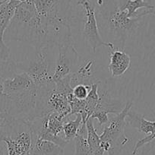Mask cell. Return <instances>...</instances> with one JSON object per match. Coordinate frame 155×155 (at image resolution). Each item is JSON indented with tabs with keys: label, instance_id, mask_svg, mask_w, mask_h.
<instances>
[{
	"label": "cell",
	"instance_id": "cell-14",
	"mask_svg": "<svg viewBox=\"0 0 155 155\" xmlns=\"http://www.w3.org/2000/svg\"><path fill=\"white\" fill-rule=\"evenodd\" d=\"M66 119H68V117L54 112L48 113L45 116L46 129L53 135L59 136L62 132L63 125Z\"/></svg>",
	"mask_w": 155,
	"mask_h": 155
},
{
	"label": "cell",
	"instance_id": "cell-23",
	"mask_svg": "<svg viewBox=\"0 0 155 155\" xmlns=\"http://www.w3.org/2000/svg\"><path fill=\"white\" fill-rule=\"evenodd\" d=\"M4 126H5V124H3V123H0V128L3 127Z\"/></svg>",
	"mask_w": 155,
	"mask_h": 155
},
{
	"label": "cell",
	"instance_id": "cell-22",
	"mask_svg": "<svg viewBox=\"0 0 155 155\" xmlns=\"http://www.w3.org/2000/svg\"><path fill=\"white\" fill-rule=\"evenodd\" d=\"M5 1H6V0H0V5H2V4L3 3V2H5Z\"/></svg>",
	"mask_w": 155,
	"mask_h": 155
},
{
	"label": "cell",
	"instance_id": "cell-18",
	"mask_svg": "<svg viewBox=\"0 0 155 155\" xmlns=\"http://www.w3.org/2000/svg\"><path fill=\"white\" fill-rule=\"evenodd\" d=\"M139 155H155V138L141 147Z\"/></svg>",
	"mask_w": 155,
	"mask_h": 155
},
{
	"label": "cell",
	"instance_id": "cell-16",
	"mask_svg": "<svg viewBox=\"0 0 155 155\" xmlns=\"http://www.w3.org/2000/svg\"><path fill=\"white\" fill-rule=\"evenodd\" d=\"M82 123L83 119L80 113L76 114L75 120H68L64 123L62 132L64 134V138L65 141L69 142L75 138Z\"/></svg>",
	"mask_w": 155,
	"mask_h": 155
},
{
	"label": "cell",
	"instance_id": "cell-8",
	"mask_svg": "<svg viewBox=\"0 0 155 155\" xmlns=\"http://www.w3.org/2000/svg\"><path fill=\"white\" fill-rule=\"evenodd\" d=\"M126 126H129L132 128L136 129L138 132H142L146 135L144 138L138 140L135 144L132 155H137L138 150L144 145L150 142L155 138V121L146 120L144 116L138 113L132 108L128 112L127 116L126 119Z\"/></svg>",
	"mask_w": 155,
	"mask_h": 155
},
{
	"label": "cell",
	"instance_id": "cell-2",
	"mask_svg": "<svg viewBox=\"0 0 155 155\" xmlns=\"http://www.w3.org/2000/svg\"><path fill=\"white\" fill-rule=\"evenodd\" d=\"M96 2L100 6V15L124 49L126 41L138 29L144 17L129 18L127 12L122 10L121 5L113 0L104 2L102 0H96Z\"/></svg>",
	"mask_w": 155,
	"mask_h": 155
},
{
	"label": "cell",
	"instance_id": "cell-9",
	"mask_svg": "<svg viewBox=\"0 0 155 155\" xmlns=\"http://www.w3.org/2000/svg\"><path fill=\"white\" fill-rule=\"evenodd\" d=\"M21 2L17 0H6L0 6V59H10V50L4 41V35L9 25L16 8Z\"/></svg>",
	"mask_w": 155,
	"mask_h": 155
},
{
	"label": "cell",
	"instance_id": "cell-10",
	"mask_svg": "<svg viewBox=\"0 0 155 155\" xmlns=\"http://www.w3.org/2000/svg\"><path fill=\"white\" fill-rule=\"evenodd\" d=\"M37 85L25 71H18L3 81L4 94L17 93L35 88Z\"/></svg>",
	"mask_w": 155,
	"mask_h": 155
},
{
	"label": "cell",
	"instance_id": "cell-20",
	"mask_svg": "<svg viewBox=\"0 0 155 155\" xmlns=\"http://www.w3.org/2000/svg\"><path fill=\"white\" fill-rule=\"evenodd\" d=\"M5 115L0 111V123H3L5 125Z\"/></svg>",
	"mask_w": 155,
	"mask_h": 155
},
{
	"label": "cell",
	"instance_id": "cell-19",
	"mask_svg": "<svg viewBox=\"0 0 155 155\" xmlns=\"http://www.w3.org/2000/svg\"><path fill=\"white\" fill-rule=\"evenodd\" d=\"M0 155H8L6 144L2 141H0Z\"/></svg>",
	"mask_w": 155,
	"mask_h": 155
},
{
	"label": "cell",
	"instance_id": "cell-3",
	"mask_svg": "<svg viewBox=\"0 0 155 155\" xmlns=\"http://www.w3.org/2000/svg\"><path fill=\"white\" fill-rule=\"evenodd\" d=\"M133 104L132 101H128L123 110L109 120L100 135L101 145L108 155H120L129 142V138L125 133L126 119L128 112L132 108Z\"/></svg>",
	"mask_w": 155,
	"mask_h": 155
},
{
	"label": "cell",
	"instance_id": "cell-26",
	"mask_svg": "<svg viewBox=\"0 0 155 155\" xmlns=\"http://www.w3.org/2000/svg\"><path fill=\"white\" fill-rule=\"evenodd\" d=\"M0 6H1V5H0Z\"/></svg>",
	"mask_w": 155,
	"mask_h": 155
},
{
	"label": "cell",
	"instance_id": "cell-13",
	"mask_svg": "<svg viewBox=\"0 0 155 155\" xmlns=\"http://www.w3.org/2000/svg\"><path fill=\"white\" fill-rule=\"evenodd\" d=\"M94 119L90 118L86 122L87 131V141L90 147V155H104L105 150L101 147V140L100 135L97 133V131L94 125Z\"/></svg>",
	"mask_w": 155,
	"mask_h": 155
},
{
	"label": "cell",
	"instance_id": "cell-21",
	"mask_svg": "<svg viewBox=\"0 0 155 155\" xmlns=\"http://www.w3.org/2000/svg\"><path fill=\"white\" fill-rule=\"evenodd\" d=\"M3 78L0 74V94H2L3 92Z\"/></svg>",
	"mask_w": 155,
	"mask_h": 155
},
{
	"label": "cell",
	"instance_id": "cell-12",
	"mask_svg": "<svg viewBox=\"0 0 155 155\" xmlns=\"http://www.w3.org/2000/svg\"><path fill=\"white\" fill-rule=\"evenodd\" d=\"M64 148L51 141L32 138L30 155H62Z\"/></svg>",
	"mask_w": 155,
	"mask_h": 155
},
{
	"label": "cell",
	"instance_id": "cell-25",
	"mask_svg": "<svg viewBox=\"0 0 155 155\" xmlns=\"http://www.w3.org/2000/svg\"><path fill=\"white\" fill-rule=\"evenodd\" d=\"M154 15H155V14H154Z\"/></svg>",
	"mask_w": 155,
	"mask_h": 155
},
{
	"label": "cell",
	"instance_id": "cell-17",
	"mask_svg": "<svg viewBox=\"0 0 155 155\" xmlns=\"http://www.w3.org/2000/svg\"><path fill=\"white\" fill-rule=\"evenodd\" d=\"M91 84H80L74 86L72 89V94L78 100H85L90 91Z\"/></svg>",
	"mask_w": 155,
	"mask_h": 155
},
{
	"label": "cell",
	"instance_id": "cell-15",
	"mask_svg": "<svg viewBox=\"0 0 155 155\" xmlns=\"http://www.w3.org/2000/svg\"><path fill=\"white\" fill-rule=\"evenodd\" d=\"M74 155H90V147L87 141V131L86 122H83L77 135L74 138Z\"/></svg>",
	"mask_w": 155,
	"mask_h": 155
},
{
	"label": "cell",
	"instance_id": "cell-4",
	"mask_svg": "<svg viewBox=\"0 0 155 155\" xmlns=\"http://www.w3.org/2000/svg\"><path fill=\"white\" fill-rule=\"evenodd\" d=\"M0 128V141L5 143L8 155H30L32 138L27 121L5 116Z\"/></svg>",
	"mask_w": 155,
	"mask_h": 155
},
{
	"label": "cell",
	"instance_id": "cell-11",
	"mask_svg": "<svg viewBox=\"0 0 155 155\" xmlns=\"http://www.w3.org/2000/svg\"><path fill=\"white\" fill-rule=\"evenodd\" d=\"M131 58L123 50L113 49L110 55L109 71L112 77L118 78L123 75L130 68Z\"/></svg>",
	"mask_w": 155,
	"mask_h": 155
},
{
	"label": "cell",
	"instance_id": "cell-24",
	"mask_svg": "<svg viewBox=\"0 0 155 155\" xmlns=\"http://www.w3.org/2000/svg\"><path fill=\"white\" fill-rule=\"evenodd\" d=\"M17 1H19V2H25V1H27V0H17Z\"/></svg>",
	"mask_w": 155,
	"mask_h": 155
},
{
	"label": "cell",
	"instance_id": "cell-7",
	"mask_svg": "<svg viewBox=\"0 0 155 155\" xmlns=\"http://www.w3.org/2000/svg\"><path fill=\"white\" fill-rule=\"evenodd\" d=\"M57 47L58 56L52 76L53 81H59L75 72L81 61V57L74 48L73 41L61 43Z\"/></svg>",
	"mask_w": 155,
	"mask_h": 155
},
{
	"label": "cell",
	"instance_id": "cell-6",
	"mask_svg": "<svg viewBox=\"0 0 155 155\" xmlns=\"http://www.w3.org/2000/svg\"><path fill=\"white\" fill-rule=\"evenodd\" d=\"M49 48L35 50V56L28 62H16L18 71H25L37 86L47 84L53 81L48 57Z\"/></svg>",
	"mask_w": 155,
	"mask_h": 155
},
{
	"label": "cell",
	"instance_id": "cell-1",
	"mask_svg": "<svg viewBox=\"0 0 155 155\" xmlns=\"http://www.w3.org/2000/svg\"><path fill=\"white\" fill-rule=\"evenodd\" d=\"M4 41L27 43L35 50L56 46L52 27L48 26L39 16L33 0L18 4L5 32Z\"/></svg>",
	"mask_w": 155,
	"mask_h": 155
},
{
	"label": "cell",
	"instance_id": "cell-5",
	"mask_svg": "<svg viewBox=\"0 0 155 155\" xmlns=\"http://www.w3.org/2000/svg\"><path fill=\"white\" fill-rule=\"evenodd\" d=\"M84 10L85 20L83 28V36L94 53L99 47H106L110 50L115 48L114 44L111 42H106L101 37L99 32L96 16V0H78L77 2Z\"/></svg>",
	"mask_w": 155,
	"mask_h": 155
}]
</instances>
